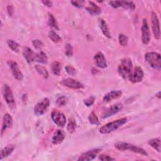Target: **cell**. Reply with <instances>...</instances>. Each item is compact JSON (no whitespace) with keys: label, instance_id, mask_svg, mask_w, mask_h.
<instances>
[{"label":"cell","instance_id":"6da1fadb","mask_svg":"<svg viewBox=\"0 0 161 161\" xmlns=\"http://www.w3.org/2000/svg\"><path fill=\"white\" fill-rule=\"evenodd\" d=\"M133 63L130 58H125L122 59L118 67V72L120 76L125 80L128 79L130 74L132 72Z\"/></svg>","mask_w":161,"mask_h":161},{"label":"cell","instance_id":"7a4b0ae2","mask_svg":"<svg viewBox=\"0 0 161 161\" xmlns=\"http://www.w3.org/2000/svg\"><path fill=\"white\" fill-rule=\"evenodd\" d=\"M114 147L117 150L120 151L130 150L134 153H136L140 155H146V156L148 155V153L143 148L128 143H126L123 142H118L114 144Z\"/></svg>","mask_w":161,"mask_h":161},{"label":"cell","instance_id":"3957f363","mask_svg":"<svg viewBox=\"0 0 161 161\" xmlns=\"http://www.w3.org/2000/svg\"><path fill=\"white\" fill-rule=\"evenodd\" d=\"M126 122H127V118H122L118 119L117 120H115L114 121L108 123L103 125L99 129V132L102 134L109 133L112 131H115L116 130H117L119 127L122 126Z\"/></svg>","mask_w":161,"mask_h":161},{"label":"cell","instance_id":"277c9868","mask_svg":"<svg viewBox=\"0 0 161 161\" xmlns=\"http://www.w3.org/2000/svg\"><path fill=\"white\" fill-rule=\"evenodd\" d=\"M145 59L152 68L157 70L160 69L161 57L159 53L155 52H147L145 55Z\"/></svg>","mask_w":161,"mask_h":161},{"label":"cell","instance_id":"5b68a950","mask_svg":"<svg viewBox=\"0 0 161 161\" xmlns=\"http://www.w3.org/2000/svg\"><path fill=\"white\" fill-rule=\"evenodd\" d=\"M50 105V101L48 98H44L39 101L34 108V113L36 116L43 114L48 109Z\"/></svg>","mask_w":161,"mask_h":161},{"label":"cell","instance_id":"8992f818","mask_svg":"<svg viewBox=\"0 0 161 161\" xmlns=\"http://www.w3.org/2000/svg\"><path fill=\"white\" fill-rule=\"evenodd\" d=\"M3 94L4 99H5L6 103L9 107H13L15 105L14 99L13 94L11 87L8 84H4L3 87Z\"/></svg>","mask_w":161,"mask_h":161},{"label":"cell","instance_id":"52a82bcc","mask_svg":"<svg viewBox=\"0 0 161 161\" xmlns=\"http://www.w3.org/2000/svg\"><path fill=\"white\" fill-rule=\"evenodd\" d=\"M51 118L53 121L59 127H64L66 123V118L64 114L57 111L53 110L51 113Z\"/></svg>","mask_w":161,"mask_h":161},{"label":"cell","instance_id":"ba28073f","mask_svg":"<svg viewBox=\"0 0 161 161\" xmlns=\"http://www.w3.org/2000/svg\"><path fill=\"white\" fill-rule=\"evenodd\" d=\"M109 4L114 8L122 7L125 9L134 10L135 4L133 1H109Z\"/></svg>","mask_w":161,"mask_h":161},{"label":"cell","instance_id":"9c48e42d","mask_svg":"<svg viewBox=\"0 0 161 161\" xmlns=\"http://www.w3.org/2000/svg\"><path fill=\"white\" fill-rule=\"evenodd\" d=\"M143 78V71L140 67H135L130 74L128 79L133 83H138L142 80Z\"/></svg>","mask_w":161,"mask_h":161},{"label":"cell","instance_id":"30bf717a","mask_svg":"<svg viewBox=\"0 0 161 161\" xmlns=\"http://www.w3.org/2000/svg\"><path fill=\"white\" fill-rule=\"evenodd\" d=\"M152 30L154 34V36L156 39L159 40L160 38V23L159 19L157 14L154 12L152 13L151 15Z\"/></svg>","mask_w":161,"mask_h":161},{"label":"cell","instance_id":"8fae6325","mask_svg":"<svg viewBox=\"0 0 161 161\" xmlns=\"http://www.w3.org/2000/svg\"><path fill=\"white\" fill-rule=\"evenodd\" d=\"M7 64L9 65L10 69L11 70L14 77L18 80H22L23 79V75L19 70L18 64L12 60H8Z\"/></svg>","mask_w":161,"mask_h":161},{"label":"cell","instance_id":"7c38bea8","mask_svg":"<svg viewBox=\"0 0 161 161\" xmlns=\"http://www.w3.org/2000/svg\"><path fill=\"white\" fill-rule=\"evenodd\" d=\"M142 40L143 43L148 44L150 40V31L146 19H143L142 26Z\"/></svg>","mask_w":161,"mask_h":161},{"label":"cell","instance_id":"4fadbf2b","mask_svg":"<svg viewBox=\"0 0 161 161\" xmlns=\"http://www.w3.org/2000/svg\"><path fill=\"white\" fill-rule=\"evenodd\" d=\"M123 109V104L121 103H116L111 106H110L109 108H108L102 114V118L105 119L109 116H111L119 112Z\"/></svg>","mask_w":161,"mask_h":161},{"label":"cell","instance_id":"5bb4252c","mask_svg":"<svg viewBox=\"0 0 161 161\" xmlns=\"http://www.w3.org/2000/svg\"><path fill=\"white\" fill-rule=\"evenodd\" d=\"M61 84L65 87H67L73 89H79L84 87V86L82 83L72 78H67V79H63L61 81Z\"/></svg>","mask_w":161,"mask_h":161},{"label":"cell","instance_id":"9a60e30c","mask_svg":"<svg viewBox=\"0 0 161 161\" xmlns=\"http://www.w3.org/2000/svg\"><path fill=\"white\" fill-rule=\"evenodd\" d=\"M101 150L100 148H95L83 153L78 158L79 161H89L93 160L97 153Z\"/></svg>","mask_w":161,"mask_h":161},{"label":"cell","instance_id":"2e32d148","mask_svg":"<svg viewBox=\"0 0 161 161\" xmlns=\"http://www.w3.org/2000/svg\"><path fill=\"white\" fill-rule=\"evenodd\" d=\"M94 60L96 65L101 69L107 67V62L104 54L101 52H97L94 56Z\"/></svg>","mask_w":161,"mask_h":161},{"label":"cell","instance_id":"e0dca14e","mask_svg":"<svg viewBox=\"0 0 161 161\" xmlns=\"http://www.w3.org/2000/svg\"><path fill=\"white\" fill-rule=\"evenodd\" d=\"M13 124V119L11 116L8 114L6 113L3 118V123L1 127V135H3V133L9 128L12 126Z\"/></svg>","mask_w":161,"mask_h":161},{"label":"cell","instance_id":"ac0fdd59","mask_svg":"<svg viewBox=\"0 0 161 161\" xmlns=\"http://www.w3.org/2000/svg\"><path fill=\"white\" fill-rule=\"evenodd\" d=\"M23 55L26 60V61L28 64H31L33 61H35V53L29 47H24L23 50Z\"/></svg>","mask_w":161,"mask_h":161},{"label":"cell","instance_id":"d6986e66","mask_svg":"<svg viewBox=\"0 0 161 161\" xmlns=\"http://www.w3.org/2000/svg\"><path fill=\"white\" fill-rule=\"evenodd\" d=\"M121 95H122L121 91H119V90L112 91L104 95V96L103 97V101L104 102H109L113 99L119 97L120 96H121Z\"/></svg>","mask_w":161,"mask_h":161},{"label":"cell","instance_id":"ffe728a7","mask_svg":"<svg viewBox=\"0 0 161 161\" xmlns=\"http://www.w3.org/2000/svg\"><path fill=\"white\" fill-rule=\"evenodd\" d=\"M89 6L86 8L87 11L91 15H99L101 13V8L97 6L94 2L89 1Z\"/></svg>","mask_w":161,"mask_h":161},{"label":"cell","instance_id":"44dd1931","mask_svg":"<svg viewBox=\"0 0 161 161\" xmlns=\"http://www.w3.org/2000/svg\"><path fill=\"white\" fill-rule=\"evenodd\" d=\"M64 138H65L64 133L60 130H57L55 131V133L53 135L52 141L53 144L57 145V144H59L61 142H62Z\"/></svg>","mask_w":161,"mask_h":161},{"label":"cell","instance_id":"7402d4cb","mask_svg":"<svg viewBox=\"0 0 161 161\" xmlns=\"http://www.w3.org/2000/svg\"><path fill=\"white\" fill-rule=\"evenodd\" d=\"M99 25L104 35L106 36L108 38H111V33L106 21L103 19H99Z\"/></svg>","mask_w":161,"mask_h":161},{"label":"cell","instance_id":"603a6c76","mask_svg":"<svg viewBox=\"0 0 161 161\" xmlns=\"http://www.w3.org/2000/svg\"><path fill=\"white\" fill-rule=\"evenodd\" d=\"M15 148V146L14 145H8L4 147L1 151V154H0V158L3 159V158L8 157L9 155L12 153L13 152L14 149Z\"/></svg>","mask_w":161,"mask_h":161},{"label":"cell","instance_id":"cb8c5ba5","mask_svg":"<svg viewBox=\"0 0 161 161\" xmlns=\"http://www.w3.org/2000/svg\"><path fill=\"white\" fill-rule=\"evenodd\" d=\"M35 61L45 64L47 63L48 58H47V55L43 52L40 51V52L35 53Z\"/></svg>","mask_w":161,"mask_h":161},{"label":"cell","instance_id":"d4e9b609","mask_svg":"<svg viewBox=\"0 0 161 161\" xmlns=\"http://www.w3.org/2000/svg\"><path fill=\"white\" fill-rule=\"evenodd\" d=\"M148 143L158 152H160V139L159 138L150 140Z\"/></svg>","mask_w":161,"mask_h":161},{"label":"cell","instance_id":"484cf974","mask_svg":"<svg viewBox=\"0 0 161 161\" xmlns=\"http://www.w3.org/2000/svg\"><path fill=\"white\" fill-rule=\"evenodd\" d=\"M51 69H52V72L54 75H59L62 70V65L58 62H57V61L53 62L52 64Z\"/></svg>","mask_w":161,"mask_h":161},{"label":"cell","instance_id":"4316f807","mask_svg":"<svg viewBox=\"0 0 161 161\" xmlns=\"http://www.w3.org/2000/svg\"><path fill=\"white\" fill-rule=\"evenodd\" d=\"M35 69L36 70V72L40 75H42L43 77L47 79L48 77V72L47 70V69L42 66V65H35Z\"/></svg>","mask_w":161,"mask_h":161},{"label":"cell","instance_id":"83f0119b","mask_svg":"<svg viewBox=\"0 0 161 161\" xmlns=\"http://www.w3.org/2000/svg\"><path fill=\"white\" fill-rule=\"evenodd\" d=\"M48 25L54 28L55 30H59V28H58V26L57 25V21L55 19V18H54V16H53L52 14L48 13Z\"/></svg>","mask_w":161,"mask_h":161},{"label":"cell","instance_id":"f1b7e54d","mask_svg":"<svg viewBox=\"0 0 161 161\" xmlns=\"http://www.w3.org/2000/svg\"><path fill=\"white\" fill-rule=\"evenodd\" d=\"M48 37L49 38L55 43H58L61 42L62 38L61 37L53 30H50L48 33Z\"/></svg>","mask_w":161,"mask_h":161},{"label":"cell","instance_id":"f546056e","mask_svg":"<svg viewBox=\"0 0 161 161\" xmlns=\"http://www.w3.org/2000/svg\"><path fill=\"white\" fill-rule=\"evenodd\" d=\"M76 126L77 125L75 119L73 118H69L68 125H67V130L69 131V132L70 133L74 132L75 131Z\"/></svg>","mask_w":161,"mask_h":161},{"label":"cell","instance_id":"4dcf8cb0","mask_svg":"<svg viewBox=\"0 0 161 161\" xmlns=\"http://www.w3.org/2000/svg\"><path fill=\"white\" fill-rule=\"evenodd\" d=\"M88 119H89V121L90 123L92 124V125H99L100 123H99V121L96 116V114L94 113V112H92L89 117H88Z\"/></svg>","mask_w":161,"mask_h":161},{"label":"cell","instance_id":"1f68e13d","mask_svg":"<svg viewBox=\"0 0 161 161\" xmlns=\"http://www.w3.org/2000/svg\"><path fill=\"white\" fill-rule=\"evenodd\" d=\"M7 43L9 46V47L14 52H18L19 50V44L18 43H16V42H14L13 40H8L7 41Z\"/></svg>","mask_w":161,"mask_h":161},{"label":"cell","instance_id":"d6a6232c","mask_svg":"<svg viewBox=\"0 0 161 161\" xmlns=\"http://www.w3.org/2000/svg\"><path fill=\"white\" fill-rule=\"evenodd\" d=\"M118 40H119V43L121 46L125 47L128 44V37L124 34H119L118 36Z\"/></svg>","mask_w":161,"mask_h":161},{"label":"cell","instance_id":"836d02e7","mask_svg":"<svg viewBox=\"0 0 161 161\" xmlns=\"http://www.w3.org/2000/svg\"><path fill=\"white\" fill-rule=\"evenodd\" d=\"M67 101V97L64 96H61L57 98L56 101V104L58 106H63L66 104Z\"/></svg>","mask_w":161,"mask_h":161},{"label":"cell","instance_id":"e575fe53","mask_svg":"<svg viewBox=\"0 0 161 161\" xmlns=\"http://www.w3.org/2000/svg\"><path fill=\"white\" fill-rule=\"evenodd\" d=\"M65 53L67 57H71L73 55V49L72 47L71 46L70 44L67 43L65 45Z\"/></svg>","mask_w":161,"mask_h":161},{"label":"cell","instance_id":"d590c367","mask_svg":"<svg viewBox=\"0 0 161 161\" xmlns=\"http://www.w3.org/2000/svg\"><path fill=\"white\" fill-rule=\"evenodd\" d=\"M32 43H33V45L34 46V47L36 49H41L42 48V47L43 46V42L39 39L33 40L32 42Z\"/></svg>","mask_w":161,"mask_h":161},{"label":"cell","instance_id":"8d00e7d4","mask_svg":"<svg viewBox=\"0 0 161 161\" xmlns=\"http://www.w3.org/2000/svg\"><path fill=\"white\" fill-rule=\"evenodd\" d=\"M94 101H95V97L94 96H90V97H87V99H84V103L86 104V106L89 107L93 104Z\"/></svg>","mask_w":161,"mask_h":161},{"label":"cell","instance_id":"74e56055","mask_svg":"<svg viewBox=\"0 0 161 161\" xmlns=\"http://www.w3.org/2000/svg\"><path fill=\"white\" fill-rule=\"evenodd\" d=\"M65 69V71L67 72V73L70 75H74L76 73L75 69L71 65H67Z\"/></svg>","mask_w":161,"mask_h":161},{"label":"cell","instance_id":"f35d334b","mask_svg":"<svg viewBox=\"0 0 161 161\" xmlns=\"http://www.w3.org/2000/svg\"><path fill=\"white\" fill-rule=\"evenodd\" d=\"M99 159L102 160V161H111V160H115L114 158H112L111 157H110L108 155H104V154L100 155L99 157Z\"/></svg>","mask_w":161,"mask_h":161},{"label":"cell","instance_id":"ab89813d","mask_svg":"<svg viewBox=\"0 0 161 161\" xmlns=\"http://www.w3.org/2000/svg\"><path fill=\"white\" fill-rule=\"evenodd\" d=\"M84 1H71V3L75 7L80 8L82 7V3H84Z\"/></svg>","mask_w":161,"mask_h":161},{"label":"cell","instance_id":"60d3db41","mask_svg":"<svg viewBox=\"0 0 161 161\" xmlns=\"http://www.w3.org/2000/svg\"><path fill=\"white\" fill-rule=\"evenodd\" d=\"M42 3L46 6L50 7L52 6V2L50 1H42Z\"/></svg>","mask_w":161,"mask_h":161},{"label":"cell","instance_id":"b9f144b4","mask_svg":"<svg viewBox=\"0 0 161 161\" xmlns=\"http://www.w3.org/2000/svg\"><path fill=\"white\" fill-rule=\"evenodd\" d=\"M7 9H8V12L9 14L12 16L13 13V6H8L7 7Z\"/></svg>","mask_w":161,"mask_h":161},{"label":"cell","instance_id":"7bdbcfd3","mask_svg":"<svg viewBox=\"0 0 161 161\" xmlns=\"http://www.w3.org/2000/svg\"><path fill=\"white\" fill-rule=\"evenodd\" d=\"M156 96L158 98V99H160V92H158L157 94H156Z\"/></svg>","mask_w":161,"mask_h":161}]
</instances>
